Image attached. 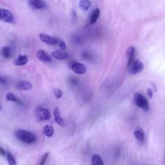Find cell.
I'll return each mask as SVG.
<instances>
[{
	"mask_svg": "<svg viewBox=\"0 0 165 165\" xmlns=\"http://www.w3.org/2000/svg\"><path fill=\"white\" fill-rule=\"evenodd\" d=\"M14 134H15V136L18 139L27 144L34 143L36 139L34 134L25 130H18L16 131Z\"/></svg>",
	"mask_w": 165,
	"mask_h": 165,
	"instance_id": "6da1fadb",
	"label": "cell"
},
{
	"mask_svg": "<svg viewBox=\"0 0 165 165\" xmlns=\"http://www.w3.org/2000/svg\"><path fill=\"white\" fill-rule=\"evenodd\" d=\"M134 99L135 105L138 107L143 109L144 111H148L149 110V103L147 99L145 97L140 93H135L134 96Z\"/></svg>",
	"mask_w": 165,
	"mask_h": 165,
	"instance_id": "7a4b0ae2",
	"label": "cell"
},
{
	"mask_svg": "<svg viewBox=\"0 0 165 165\" xmlns=\"http://www.w3.org/2000/svg\"><path fill=\"white\" fill-rule=\"evenodd\" d=\"M0 19L2 21L6 23H15V18H14L12 13L9 10L3 8L0 9Z\"/></svg>",
	"mask_w": 165,
	"mask_h": 165,
	"instance_id": "3957f363",
	"label": "cell"
},
{
	"mask_svg": "<svg viewBox=\"0 0 165 165\" xmlns=\"http://www.w3.org/2000/svg\"><path fill=\"white\" fill-rule=\"evenodd\" d=\"M144 69L143 63L139 60H135L132 64L128 66V72L131 74H137L142 72Z\"/></svg>",
	"mask_w": 165,
	"mask_h": 165,
	"instance_id": "277c9868",
	"label": "cell"
},
{
	"mask_svg": "<svg viewBox=\"0 0 165 165\" xmlns=\"http://www.w3.org/2000/svg\"><path fill=\"white\" fill-rule=\"evenodd\" d=\"M40 39L41 41L49 45H57L59 44L60 39L52 37L45 33L40 34Z\"/></svg>",
	"mask_w": 165,
	"mask_h": 165,
	"instance_id": "5b68a950",
	"label": "cell"
},
{
	"mask_svg": "<svg viewBox=\"0 0 165 165\" xmlns=\"http://www.w3.org/2000/svg\"><path fill=\"white\" fill-rule=\"evenodd\" d=\"M36 116L40 121H48L50 119L51 114L48 109L39 106L36 110Z\"/></svg>",
	"mask_w": 165,
	"mask_h": 165,
	"instance_id": "8992f818",
	"label": "cell"
},
{
	"mask_svg": "<svg viewBox=\"0 0 165 165\" xmlns=\"http://www.w3.org/2000/svg\"><path fill=\"white\" fill-rule=\"evenodd\" d=\"M69 67L74 73L77 74H84L86 70V68L84 64L77 61L70 63Z\"/></svg>",
	"mask_w": 165,
	"mask_h": 165,
	"instance_id": "52a82bcc",
	"label": "cell"
},
{
	"mask_svg": "<svg viewBox=\"0 0 165 165\" xmlns=\"http://www.w3.org/2000/svg\"><path fill=\"white\" fill-rule=\"evenodd\" d=\"M37 59L43 63H50L52 61V58L44 50L40 49L37 52Z\"/></svg>",
	"mask_w": 165,
	"mask_h": 165,
	"instance_id": "ba28073f",
	"label": "cell"
},
{
	"mask_svg": "<svg viewBox=\"0 0 165 165\" xmlns=\"http://www.w3.org/2000/svg\"><path fill=\"white\" fill-rule=\"evenodd\" d=\"M28 5L34 9H44L47 7V4L43 0H28Z\"/></svg>",
	"mask_w": 165,
	"mask_h": 165,
	"instance_id": "9c48e42d",
	"label": "cell"
},
{
	"mask_svg": "<svg viewBox=\"0 0 165 165\" xmlns=\"http://www.w3.org/2000/svg\"><path fill=\"white\" fill-rule=\"evenodd\" d=\"M15 87L18 90H29L32 89V85L31 82H29L28 81H19L16 82L15 85Z\"/></svg>",
	"mask_w": 165,
	"mask_h": 165,
	"instance_id": "30bf717a",
	"label": "cell"
},
{
	"mask_svg": "<svg viewBox=\"0 0 165 165\" xmlns=\"http://www.w3.org/2000/svg\"><path fill=\"white\" fill-rule=\"evenodd\" d=\"M135 48L134 47L131 46L128 48L127 50V56L128 60V67L132 63L133 61L135 60Z\"/></svg>",
	"mask_w": 165,
	"mask_h": 165,
	"instance_id": "8fae6325",
	"label": "cell"
},
{
	"mask_svg": "<svg viewBox=\"0 0 165 165\" xmlns=\"http://www.w3.org/2000/svg\"><path fill=\"white\" fill-rule=\"evenodd\" d=\"M52 56L54 57L55 59L57 60H65L68 59L69 57V54H67L66 52H65L63 51H59V50H56L54 51L52 53Z\"/></svg>",
	"mask_w": 165,
	"mask_h": 165,
	"instance_id": "7c38bea8",
	"label": "cell"
},
{
	"mask_svg": "<svg viewBox=\"0 0 165 165\" xmlns=\"http://www.w3.org/2000/svg\"><path fill=\"white\" fill-rule=\"evenodd\" d=\"M53 113H54V119L56 123H57L60 126H63L64 125V120L61 117V114L59 108L57 107H55L53 110Z\"/></svg>",
	"mask_w": 165,
	"mask_h": 165,
	"instance_id": "4fadbf2b",
	"label": "cell"
},
{
	"mask_svg": "<svg viewBox=\"0 0 165 165\" xmlns=\"http://www.w3.org/2000/svg\"><path fill=\"white\" fill-rule=\"evenodd\" d=\"M134 135L139 142H143L144 139V133L143 130L138 127L134 130Z\"/></svg>",
	"mask_w": 165,
	"mask_h": 165,
	"instance_id": "5bb4252c",
	"label": "cell"
},
{
	"mask_svg": "<svg viewBox=\"0 0 165 165\" xmlns=\"http://www.w3.org/2000/svg\"><path fill=\"white\" fill-rule=\"evenodd\" d=\"M28 57L25 55L19 56L14 61V64L16 66H23L27 63Z\"/></svg>",
	"mask_w": 165,
	"mask_h": 165,
	"instance_id": "9a60e30c",
	"label": "cell"
},
{
	"mask_svg": "<svg viewBox=\"0 0 165 165\" xmlns=\"http://www.w3.org/2000/svg\"><path fill=\"white\" fill-rule=\"evenodd\" d=\"M99 16H100V10L99 8H96L95 11L92 13L90 16V20H89L90 25H93V24L95 23L96 21H98V19H99Z\"/></svg>",
	"mask_w": 165,
	"mask_h": 165,
	"instance_id": "2e32d148",
	"label": "cell"
},
{
	"mask_svg": "<svg viewBox=\"0 0 165 165\" xmlns=\"http://www.w3.org/2000/svg\"><path fill=\"white\" fill-rule=\"evenodd\" d=\"M92 165H104L103 160L98 154H94L91 158Z\"/></svg>",
	"mask_w": 165,
	"mask_h": 165,
	"instance_id": "e0dca14e",
	"label": "cell"
},
{
	"mask_svg": "<svg viewBox=\"0 0 165 165\" xmlns=\"http://www.w3.org/2000/svg\"><path fill=\"white\" fill-rule=\"evenodd\" d=\"M90 6L91 3L89 0H80L79 2V7L83 11H88Z\"/></svg>",
	"mask_w": 165,
	"mask_h": 165,
	"instance_id": "ac0fdd59",
	"label": "cell"
},
{
	"mask_svg": "<svg viewBox=\"0 0 165 165\" xmlns=\"http://www.w3.org/2000/svg\"><path fill=\"white\" fill-rule=\"evenodd\" d=\"M54 128L49 125H45V127L43 128V132L48 138H51L53 134H54Z\"/></svg>",
	"mask_w": 165,
	"mask_h": 165,
	"instance_id": "d6986e66",
	"label": "cell"
},
{
	"mask_svg": "<svg viewBox=\"0 0 165 165\" xmlns=\"http://www.w3.org/2000/svg\"><path fill=\"white\" fill-rule=\"evenodd\" d=\"M2 54L6 59L11 57V50L8 47H3L2 48Z\"/></svg>",
	"mask_w": 165,
	"mask_h": 165,
	"instance_id": "ffe728a7",
	"label": "cell"
},
{
	"mask_svg": "<svg viewBox=\"0 0 165 165\" xmlns=\"http://www.w3.org/2000/svg\"><path fill=\"white\" fill-rule=\"evenodd\" d=\"M7 158L8 163V165H17L16 161L14 158L13 155L11 152H7Z\"/></svg>",
	"mask_w": 165,
	"mask_h": 165,
	"instance_id": "44dd1931",
	"label": "cell"
},
{
	"mask_svg": "<svg viewBox=\"0 0 165 165\" xmlns=\"http://www.w3.org/2000/svg\"><path fill=\"white\" fill-rule=\"evenodd\" d=\"M6 99L7 100L9 101H13V102H19V100L12 93H11V92H8V93L6 95Z\"/></svg>",
	"mask_w": 165,
	"mask_h": 165,
	"instance_id": "7402d4cb",
	"label": "cell"
},
{
	"mask_svg": "<svg viewBox=\"0 0 165 165\" xmlns=\"http://www.w3.org/2000/svg\"><path fill=\"white\" fill-rule=\"evenodd\" d=\"M54 95L56 98L60 99L61 98L62 95H63V92L59 88H55L54 89Z\"/></svg>",
	"mask_w": 165,
	"mask_h": 165,
	"instance_id": "603a6c76",
	"label": "cell"
},
{
	"mask_svg": "<svg viewBox=\"0 0 165 165\" xmlns=\"http://www.w3.org/2000/svg\"><path fill=\"white\" fill-rule=\"evenodd\" d=\"M48 156H49V153H48V152H47L44 155H43V157H41V161L40 162V164H39V165H44L45 164L46 161H47Z\"/></svg>",
	"mask_w": 165,
	"mask_h": 165,
	"instance_id": "cb8c5ba5",
	"label": "cell"
},
{
	"mask_svg": "<svg viewBox=\"0 0 165 165\" xmlns=\"http://www.w3.org/2000/svg\"><path fill=\"white\" fill-rule=\"evenodd\" d=\"M58 46L60 47V49H61L62 50H64L65 48H66V45H65V43L63 41H62V40H60V42H59V44H58Z\"/></svg>",
	"mask_w": 165,
	"mask_h": 165,
	"instance_id": "d4e9b609",
	"label": "cell"
},
{
	"mask_svg": "<svg viewBox=\"0 0 165 165\" xmlns=\"http://www.w3.org/2000/svg\"><path fill=\"white\" fill-rule=\"evenodd\" d=\"M147 94H148V95L149 96V98H150V99L152 98V96H153V91H152V90L151 89L148 88V89H147Z\"/></svg>",
	"mask_w": 165,
	"mask_h": 165,
	"instance_id": "484cf974",
	"label": "cell"
},
{
	"mask_svg": "<svg viewBox=\"0 0 165 165\" xmlns=\"http://www.w3.org/2000/svg\"><path fill=\"white\" fill-rule=\"evenodd\" d=\"M0 81H1V82L2 84H7V77L5 76L3 77V76H1V79H0Z\"/></svg>",
	"mask_w": 165,
	"mask_h": 165,
	"instance_id": "4316f807",
	"label": "cell"
},
{
	"mask_svg": "<svg viewBox=\"0 0 165 165\" xmlns=\"http://www.w3.org/2000/svg\"><path fill=\"white\" fill-rule=\"evenodd\" d=\"M0 154H1L2 156H7V152H6L2 148H0Z\"/></svg>",
	"mask_w": 165,
	"mask_h": 165,
	"instance_id": "83f0119b",
	"label": "cell"
}]
</instances>
